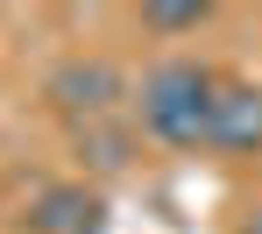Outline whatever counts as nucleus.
Here are the masks:
<instances>
[{
  "instance_id": "obj_2",
  "label": "nucleus",
  "mask_w": 262,
  "mask_h": 234,
  "mask_svg": "<svg viewBox=\"0 0 262 234\" xmlns=\"http://www.w3.org/2000/svg\"><path fill=\"white\" fill-rule=\"evenodd\" d=\"M128 93V78L106 64V57H64L57 71H50V99L64 107V114H78V121H99V114H114V99Z\"/></svg>"
},
{
  "instance_id": "obj_7",
  "label": "nucleus",
  "mask_w": 262,
  "mask_h": 234,
  "mask_svg": "<svg viewBox=\"0 0 262 234\" xmlns=\"http://www.w3.org/2000/svg\"><path fill=\"white\" fill-rule=\"evenodd\" d=\"M241 234H262V206H248V220H241Z\"/></svg>"
},
{
  "instance_id": "obj_6",
  "label": "nucleus",
  "mask_w": 262,
  "mask_h": 234,
  "mask_svg": "<svg viewBox=\"0 0 262 234\" xmlns=\"http://www.w3.org/2000/svg\"><path fill=\"white\" fill-rule=\"evenodd\" d=\"M85 163L92 171H121V163H128V128H99V121H92L85 128Z\"/></svg>"
},
{
  "instance_id": "obj_3",
  "label": "nucleus",
  "mask_w": 262,
  "mask_h": 234,
  "mask_svg": "<svg viewBox=\"0 0 262 234\" xmlns=\"http://www.w3.org/2000/svg\"><path fill=\"white\" fill-rule=\"evenodd\" d=\"M213 149H227V156H255V149H262V86H248V78H220Z\"/></svg>"
},
{
  "instance_id": "obj_1",
  "label": "nucleus",
  "mask_w": 262,
  "mask_h": 234,
  "mask_svg": "<svg viewBox=\"0 0 262 234\" xmlns=\"http://www.w3.org/2000/svg\"><path fill=\"white\" fill-rule=\"evenodd\" d=\"M213 99L220 71H206L199 57H163L142 78V128L170 149H213Z\"/></svg>"
},
{
  "instance_id": "obj_5",
  "label": "nucleus",
  "mask_w": 262,
  "mask_h": 234,
  "mask_svg": "<svg viewBox=\"0 0 262 234\" xmlns=\"http://www.w3.org/2000/svg\"><path fill=\"white\" fill-rule=\"evenodd\" d=\"M213 7L206 0H142V29H163V36H177V29H199Z\"/></svg>"
},
{
  "instance_id": "obj_4",
  "label": "nucleus",
  "mask_w": 262,
  "mask_h": 234,
  "mask_svg": "<svg viewBox=\"0 0 262 234\" xmlns=\"http://www.w3.org/2000/svg\"><path fill=\"white\" fill-rule=\"evenodd\" d=\"M99 227V199L85 185H50L29 206V234H92Z\"/></svg>"
}]
</instances>
